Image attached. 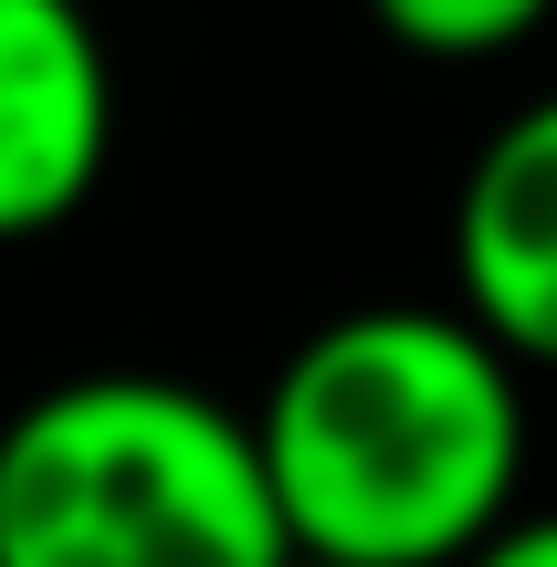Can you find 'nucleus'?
Masks as SVG:
<instances>
[{
  "label": "nucleus",
  "mask_w": 557,
  "mask_h": 567,
  "mask_svg": "<svg viewBox=\"0 0 557 567\" xmlns=\"http://www.w3.org/2000/svg\"><path fill=\"white\" fill-rule=\"evenodd\" d=\"M369 21L400 42V53L432 63H495L516 42H537L557 21V0H369Z\"/></svg>",
  "instance_id": "39448f33"
},
{
  "label": "nucleus",
  "mask_w": 557,
  "mask_h": 567,
  "mask_svg": "<svg viewBox=\"0 0 557 567\" xmlns=\"http://www.w3.org/2000/svg\"><path fill=\"white\" fill-rule=\"evenodd\" d=\"M295 557L474 567L526 515V368L463 305L327 316L252 400Z\"/></svg>",
  "instance_id": "f257e3e1"
},
{
  "label": "nucleus",
  "mask_w": 557,
  "mask_h": 567,
  "mask_svg": "<svg viewBox=\"0 0 557 567\" xmlns=\"http://www.w3.org/2000/svg\"><path fill=\"white\" fill-rule=\"evenodd\" d=\"M453 305L516 368L557 379V95L516 105L474 147L453 200Z\"/></svg>",
  "instance_id": "20e7f679"
},
{
  "label": "nucleus",
  "mask_w": 557,
  "mask_h": 567,
  "mask_svg": "<svg viewBox=\"0 0 557 567\" xmlns=\"http://www.w3.org/2000/svg\"><path fill=\"white\" fill-rule=\"evenodd\" d=\"M295 567H348V557H295Z\"/></svg>",
  "instance_id": "0eeeda50"
},
{
  "label": "nucleus",
  "mask_w": 557,
  "mask_h": 567,
  "mask_svg": "<svg viewBox=\"0 0 557 567\" xmlns=\"http://www.w3.org/2000/svg\"><path fill=\"white\" fill-rule=\"evenodd\" d=\"M474 567H557V505H526V515H516V526H505Z\"/></svg>",
  "instance_id": "423d86ee"
},
{
  "label": "nucleus",
  "mask_w": 557,
  "mask_h": 567,
  "mask_svg": "<svg viewBox=\"0 0 557 567\" xmlns=\"http://www.w3.org/2000/svg\"><path fill=\"white\" fill-rule=\"evenodd\" d=\"M116 158V63L84 0H0V243H42Z\"/></svg>",
  "instance_id": "7ed1b4c3"
},
{
  "label": "nucleus",
  "mask_w": 557,
  "mask_h": 567,
  "mask_svg": "<svg viewBox=\"0 0 557 567\" xmlns=\"http://www.w3.org/2000/svg\"><path fill=\"white\" fill-rule=\"evenodd\" d=\"M0 567H295L252 410L84 368L0 421Z\"/></svg>",
  "instance_id": "f03ea898"
}]
</instances>
